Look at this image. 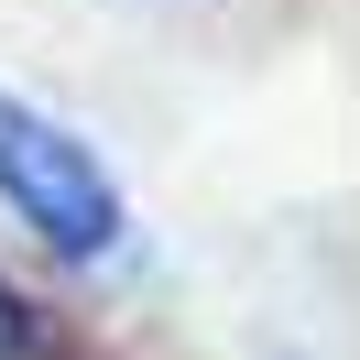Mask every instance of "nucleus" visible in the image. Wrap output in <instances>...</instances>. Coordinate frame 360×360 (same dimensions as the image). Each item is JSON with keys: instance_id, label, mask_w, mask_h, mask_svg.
<instances>
[{"instance_id": "1", "label": "nucleus", "mask_w": 360, "mask_h": 360, "mask_svg": "<svg viewBox=\"0 0 360 360\" xmlns=\"http://www.w3.org/2000/svg\"><path fill=\"white\" fill-rule=\"evenodd\" d=\"M0 207H11L44 251H66V262H110L120 251V186H110V164H98L55 110H33V98H11V88H0Z\"/></svg>"}, {"instance_id": "2", "label": "nucleus", "mask_w": 360, "mask_h": 360, "mask_svg": "<svg viewBox=\"0 0 360 360\" xmlns=\"http://www.w3.org/2000/svg\"><path fill=\"white\" fill-rule=\"evenodd\" d=\"M0 360H33V316L11 306V284H0Z\"/></svg>"}]
</instances>
